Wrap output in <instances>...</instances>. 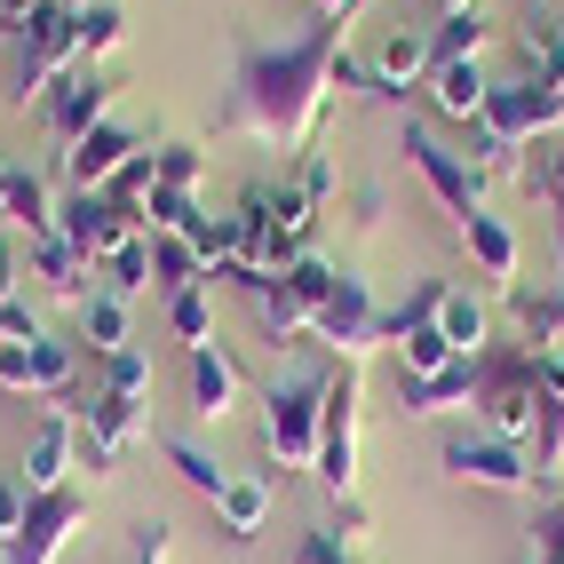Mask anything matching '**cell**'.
<instances>
[{
	"label": "cell",
	"mask_w": 564,
	"mask_h": 564,
	"mask_svg": "<svg viewBox=\"0 0 564 564\" xmlns=\"http://www.w3.org/2000/svg\"><path fill=\"white\" fill-rule=\"evenodd\" d=\"M326 382L334 373H271L262 390V454L279 469H318V413H326Z\"/></svg>",
	"instance_id": "3"
},
{
	"label": "cell",
	"mask_w": 564,
	"mask_h": 564,
	"mask_svg": "<svg viewBox=\"0 0 564 564\" xmlns=\"http://www.w3.org/2000/svg\"><path fill=\"white\" fill-rule=\"evenodd\" d=\"M462 239H469V262H477L485 279L517 286V231H509L501 215H469V223H462Z\"/></svg>",
	"instance_id": "21"
},
{
	"label": "cell",
	"mask_w": 564,
	"mask_h": 564,
	"mask_svg": "<svg viewBox=\"0 0 564 564\" xmlns=\"http://www.w3.org/2000/svg\"><path fill=\"white\" fill-rule=\"evenodd\" d=\"M462 350L454 343H445V334L437 326H413L405 334V343H398V382H430V373H445V366H454Z\"/></svg>",
	"instance_id": "25"
},
{
	"label": "cell",
	"mask_w": 564,
	"mask_h": 564,
	"mask_svg": "<svg viewBox=\"0 0 564 564\" xmlns=\"http://www.w3.org/2000/svg\"><path fill=\"white\" fill-rule=\"evenodd\" d=\"M17 271H24V254L0 239V303H17Z\"/></svg>",
	"instance_id": "41"
},
{
	"label": "cell",
	"mask_w": 564,
	"mask_h": 564,
	"mask_svg": "<svg viewBox=\"0 0 564 564\" xmlns=\"http://www.w3.org/2000/svg\"><path fill=\"white\" fill-rule=\"evenodd\" d=\"M167 326L183 334V350L215 343V303H207V286H183V294H167Z\"/></svg>",
	"instance_id": "28"
},
{
	"label": "cell",
	"mask_w": 564,
	"mask_h": 564,
	"mask_svg": "<svg viewBox=\"0 0 564 564\" xmlns=\"http://www.w3.org/2000/svg\"><path fill=\"white\" fill-rule=\"evenodd\" d=\"M541 192H549V199L564 207V135L549 143V160H541Z\"/></svg>",
	"instance_id": "40"
},
{
	"label": "cell",
	"mask_w": 564,
	"mask_h": 564,
	"mask_svg": "<svg viewBox=\"0 0 564 564\" xmlns=\"http://www.w3.org/2000/svg\"><path fill=\"white\" fill-rule=\"evenodd\" d=\"M318 477L334 494H350L358 485V373L343 366L326 382V413H318Z\"/></svg>",
	"instance_id": "7"
},
{
	"label": "cell",
	"mask_w": 564,
	"mask_h": 564,
	"mask_svg": "<svg viewBox=\"0 0 564 564\" xmlns=\"http://www.w3.org/2000/svg\"><path fill=\"white\" fill-rule=\"evenodd\" d=\"M72 454H80V422H72V413H48V422L32 430L17 477L32 485V494H64V485H72Z\"/></svg>",
	"instance_id": "13"
},
{
	"label": "cell",
	"mask_w": 564,
	"mask_h": 564,
	"mask_svg": "<svg viewBox=\"0 0 564 564\" xmlns=\"http://www.w3.org/2000/svg\"><path fill=\"white\" fill-rule=\"evenodd\" d=\"M72 373H80V350L56 343V334H41V343H32V390H41V398H72Z\"/></svg>",
	"instance_id": "27"
},
{
	"label": "cell",
	"mask_w": 564,
	"mask_h": 564,
	"mask_svg": "<svg viewBox=\"0 0 564 564\" xmlns=\"http://www.w3.org/2000/svg\"><path fill=\"white\" fill-rule=\"evenodd\" d=\"M303 564H350V533H334V524H318V533L303 541Z\"/></svg>",
	"instance_id": "36"
},
{
	"label": "cell",
	"mask_w": 564,
	"mask_h": 564,
	"mask_svg": "<svg viewBox=\"0 0 564 564\" xmlns=\"http://www.w3.org/2000/svg\"><path fill=\"white\" fill-rule=\"evenodd\" d=\"M104 390L143 405V398H152V358H143V350H111V358H104Z\"/></svg>",
	"instance_id": "29"
},
{
	"label": "cell",
	"mask_w": 564,
	"mask_h": 564,
	"mask_svg": "<svg viewBox=\"0 0 564 564\" xmlns=\"http://www.w3.org/2000/svg\"><path fill=\"white\" fill-rule=\"evenodd\" d=\"M111 96H120V88H111L96 64L72 72V80L56 88V104H48V135H56V152H72L80 135H96V128L111 120Z\"/></svg>",
	"instance_id": "11"
},
{
	"label": "cell",
	"mask_w": 564,
	"mask_h": 564,
	"mask_svg": "<svg viewBox=\"0 0 564 564\" xmlns=\"http://www.w3.org/2000/svg\"><path fill=\"white\" fill-rule=\"evenodd\" d=\"M24 262L48 279V294H64V303H88V294H96V286H88V279H96V262H80L56 231H48V239H24Z\"/></svg>",
	"instance_id": "19"
},
{
	"label": "cell",
	"mask_w": 564,
	"mask_h": 564,
	"mask_svg": "<svg viewBox=\"0 0 564 564\" xmlns=\"http://www.w3.org/2000/svg\"><path fill=\"white\" fill-rule=\"evenodd\" d=\"M128 231H143V223H135L128 207H111L104 192H64V199H56V239L80 254V262H96V271H104V254L120 247Z\"/></svg>",
	"instance_id": "6"
},
{
	"label": "cell",
	"mask_w": 564,
	"mask_h": 564,
	"mask_svg": "<svg viewBox=\"0 0 564 564\" xmlns=\"http://www.w3.org/2000/svg\"><path fill=\"white\" fill-rule=\"evenodd\" d=\"M120 32H128V17L111 9V0H96V9L80 17V64H96V56H111L120 48Z\"/></svg>",
	"instance_id": "31"
},
{
	"label": "cell",
	"mask_w": 564,
	"mask_h": 564,
	"mask_svg": "<svg viewBox=\"0 0 564 564\" xmlns=\"http://www.w3.org/2000/svg\"><path fill=\"white\" fill-rule=\"evenodd\" d=\"M0 223H9V167H0Z\"/></svg>",
	"instance_id": "43"
},
{
	"label": "cell",
	"mask_w": 564,
	"mask_h": 564,
	"mask_svg": "<svg viewBox=\"0 0 564 564\" xmlns=\"http://www.w3.org/2000/svg\"><path fill=\"white\" fill-rule=\"evenodd\" d=\"M533 564H564V501L533 517Z\"/></svg>",
	"instance_id": "35"
},
{
	"label": "cell",
	"mask_w": 564,
	"mask_h": 564,
	"mask_svg": "<svg viewBox=\"0 0 564 564\" xmlns=\"http://www.w3.org/2000/svg\"><path fill=\"white\" fill-rule=\"evenodd\" d=\"M104 279H111V294H143V286H152V231H128L120 247H111Z\"/></svg>",
	"instance_id": "26"
},
{
	"label": "cell",
	"mask_w": 564,
	"mask_h": 564,
	"mask_svg": "<svg viewBox=\"0 0 564 564\" xmlns=\"http://www.w3.org/2000/svg\"><path fill=\"white\" fill-rule=\"evenodd\" d=\"M437 334H445L462 358H485V350H494V311H485L469 286H445V294H437Z\"/></svg>",
	"instance_id": "18"
},
{
	"label": "cell",
	"mask_w": 564,
	"mask_h": 564,
	"mask_svg": "<svg viewBox=\"0 0 564 564\" xmlns=\"http://www.w3.org/2000/svg\"><path fill=\"white\" fill-rule=\"evenodd\" d=\"M56 9H64V17H88V9H96V0H56Z\"/></svg>",
	"instance_id": "42"
},
{
	"label": "cell",
	"mask_w": 564,
	"mask_h": 564,
	"mask_svg": "<svg viewBox=\"0 0 564 564\" xmlns=\"http://www.w3.org/2000/svg\"><path fill=\"white\" fill-rule=\"evenodd\" d=\"M80 517H88V501L72 494V485H64V494H41L32 517H24V533L0 549V564H56V549L72 541V524H80Z\"/></svg>",
	"instance_id": "12"
},
{
	"label": "cell",
	"mask_w": 564,
	"mask_h": 564,
	"mask_svg": "<svg viewBox=\"0 0 564 564\" xmlns=\"http://www.w3.org/2000/svg\"><path fill=\"white\" fill-rule=\"evenodd\" d=\"M80 343H88L96 358L128 350V294H111V286L88 294V303H80Z\"/></svg>",
	"instance_id": "24"
},
{
	"label": "cell",
	"mask_w": 564,
	"mask_h": 564,
	"mask_svg": "<svg viewBox=\"0 0 564 564\" xmlns=\"http://www.w3.org/2000/svg\"><path fill=\"white\" fill-rule=\"evenodd\" d=\"M405 160H413V175H422L430 192H437V207L454 215V231H462L469 215H485V175H477L462 152H445L430 128H405Z\"/></svg>",
	"instance_id": "5"
},
{
	"label": "cell",
	"mask_w": 564,
	"mask_h": 564,
	"mask_svg": "<svg viewBox=\"0 0 564 564\" xmlns=\"http://www.w3.org/2000/svg\"><path fill=\"white\" fill-rule=\"evenodd\" d=\"M485 96H494V80H485V64H477V56H445V64L430 72V104L445 111V120H462V128H477Z\"/></svg>",
	"instance_id": "15"
},
{
	"label": "cell",
	"mask_w": 564,
	"mask_h": 564,
	"mask_svg": "<svg viewBox=\"0 0 564 564\" xmlns=\"http://www.w3.org/2000/svg\"><path fill=\"white\" fill-rule=\"evenodd\" d=\"M167 541H175L167 524H160V517H143V524H135V564H167Z\"/></svg>",
	"instance_id": "38"
},
{
	"label": "cell",
	"mask_w": 564,
	"mask_h": 564,
	"mask_svg": "<svg viewBox=\"0 0 564 564\" xmlns=\"http://www.w3.org/2000/svg\"><path fill=\"white\" fill-rule=\"evenodd\" d=\"M32 501H41V494H32V485L9 469V477H0V549H9L17 533H24V517H32Z\"/></svg>",
	"instance_id": "33"
},
{
	"label": "cell",
	"mask_w": 564,
	"mask_h": 564,
	"mask_svg": "<svg viewBox=\"0 0 564 564\" xmlns=\"http://www.w3.org/2000/svg\"><path fill=\"white\" fill-rule=\"evenodd\" d=\"M343 48H350V17H318L303 41H286V48L239 41V88H231V120L223 128H247L262 143H279V152H303L326 96H334Z\"/></svg>",
	"instance_id": "1"
},
{
	"label": "cell",
	"mask_w": 564,
	"mask_h": 564,
	"mask_svg": "<svg viewBox=\"0 0 564 564\" xmlns=\"http://www.w3.org/2000/svg\"><path fill=\"white\" fill-rule=\"evenodd\" d=\"M556 48H564V24H556Z\"/></svg>",
	"instance_id": "45"
},
{
	"label": "cell",
	"mask_w": 564,
	"mask_h": 564,
	"mask_svg": "<svg viewBox=\"0 0 564 564\" xmlns=\"http://www.w3.org/2000/svg\"><path fill=\"white\" fill-rule=\"evenodd\" d=\"M437 9H445V17H454V9H477V0H437Z\"/></svg>",
	"instance_id": "44"
},
{
	"label": "cell",
	"mask_w": 564,
	"mask_h": 564,
	"mask_svg": "<svg viewBox=\"0 0 564 564\" xmlns=\"http://www.w3.org/2000/svg\"><path fill=\"white\" fill-rule=\"evenodd\" d=\"M9 223H17L24 239H48V231H56V192H48V175L9 167Z\"/></svg>",
	"instance_id": "23"
},
{
	"label": "cell",
	"mask_w": 564,
	"mask_h": 564,
	"mask_svg": "<svg viewBox=\"0 0 564 564\" xmlns=\"http://www.w3.org/2000/svg\"><path fill=\"white\" fill-rule=\"evenodd\" d=\"M167 469H175L183 485H192V494H207V501L223 494V477H231V469H215V462L199 454V445H183V437H167Z\"/></svg>",
	"instance_id": "30"
},
{
	"label": "cell",
	"mask_w": 564,
	"mask_h": 564,
	"mask_svg": "<svg viewBox=\"0 0 564 564\" xmlns=\"http://www.w3.org/2000/svg\"><path fill=\"white\" fill-rule=\"evenodd\" d=\"M215 517H223V533H231V541H254L262 517H271V485H262V477H223Z\"/></svg>",
	"instance_id": "22"
},
{
	"label": "cell",
	"mask_w": 564,
	"mask_h": 564,
	"mask_svg": "<svg viewBox=\"0 0 564 564\" xmlns=\"http://www.w3.org/2000/svg\"><path fill=\"white\" fill-rule=\"evenodd\" d=\"M160 160V192H192V183H199V143H167V152H152Z\"/></svg>",
	"instance_id": "34"
},
{
	"label": "cell",
	"mask_w": 564,
	"mask_h": 564,
	"mask_svg": "<svg viewBox=\"0 0 564 564\" xmlns=\"http://www.w3.org/2000/svg\"><path fill=\"white\" fill-rule=\"evenodd\" d=\"M9 343H41V318H32L24 303H0V350Z\"/></svg>",
	"instance_id": "37"
},
{
	"label": "cell",
	"mask_w": 564,
	"mask_h": 564,
	"mask_svg": "<svg viewBox=\"0 0 564 564\" xmlns=\"http://www.w3.org/2000/svg\"><path fill=\"white\" fill-rule=\"evenodd\" d=\"M541 382H533V350H485L477 358V413H485V430L524 445L541 422Z\"/></svg>",
	"instance_id": "4"
},
{
	"label": "cell",
	"mask_w": 564,
	"mask_h": 564,
	"mask_svg": "<svg viewBox=\"0 0 564 564\" xmlns=\"http://www.w3.org/2000/svg\"><path fill=\"white\" fill-rule=\"evenodd\" d=\"M311 334H318V343H334L343 358H366L373 343H382V311H373V286H366L358 271H343V279H334V294L318 303Z\"/></svg>",
	"instance_id": "8"
},
{
	"label": "cell",
	"mask_w": 564,
	"mask_h": 564,
	"mask_svg": "<svg viewBox=\"0 0 564 564\" xmlns=\"http://www.w3.org/2000/svg\"><path fill=\"white\" fill-rule=\"evenodd\" d=\"M135 437H143V405H135V398H111V390H96V398H88V469L104 477V469L120 462Z\"/></svg>",
	"instance_id": "14"
},
{
	"label": "cell",
	"mask_w": 564,
	"mask_h": 564,
	"mask_svg": "<svg viewBox=\"0 0 564 564\" xmlns=\"http://www.w3.org/2000/svg\"><path fill=\"white\" fill-rule=\"evenodd\" d=\"M135 152H143V135H135L128 120H104L96 135L72 143V152H56V183H64V192H104V183L120 175Z\"/></svg>",
	"instance_id": "10"
},
{
	"label": "cell",
	"mask_w": 564,
	"mask_h": 564,
	"mask_svg": "<svg viewBox=\"0 0 564 564\" xmlns=\"http://www.w3.org/2000/svg\"><path fill=\"white\" fill-rule=\"evenodd\" d=\"M445 477H462V485H485V494H524V485H533V462L517 454L509 437H445Z\"/></svg>",
	"instance_id": "9"
},
{
	"label": "cell",
	"mask_w": 564,
	"mask_h": 564,
	"mask_svg": "<svg viewBox=\"0 0 564 564\" xmlns=\"http://www.w3.org/2000/svg\"><path fill=\"white\" fill-rule=\"evenodd\" d=\"M477 175H501L533 135H564V80H549V72H524V80H494V96H485L477 111Z\"/></svg>",
	"instance_id": "2"
},
{
	"label": "cell",
	"mask_w": 564,
	"mask_h": 564,
	"mask_svg": "<svg viewBox=\"0 0 564 564\" xmlns=\"http://www.w3.org/2000/svg\"><path fill=\"white\" fill-rule=\"evenodd\" d=\"M231 405H239V366H231V350H223V343H199V350H192V413H199V422H223Z\"/></svg>",
	"instance_id": "16"
},
{
	"label": "cell",
	"mask_w": 564,
	"mask_h": 564,
	"mask_svg": "<svg viewBox=\"0 0 564 564\" xmlns=\"http://www.w3.org/2000/svg\"><path fill=\"white\" fill-rule=\"evenodd\" d=\"M294 192H303V199H311V207H318V199H326V192H334V167H326V160H318V152H303V175H294Z\"/></svg>",
	"instance_id": "39"
},
{
	"label": "cell",
	"mask_w": 564,
	"mask_h": 564,
	"mask_svg": "<svg viewBox=\"0 0 564 564\" xmlns=\"http://www.w3.org/2000/svg\"><path fill=\"white\" fill-rule=\"evenodd\" d=\"M509 294V318L533 350H564V286H501Z\"/></svg>",
	"instance_id": "17"
},
{
	"label": "cell",
	"mask_w": 564,
	"mask_h": 564,
	"mask_svg": "<svg viewBox=\"0 0 564 564\" xmlns=\"http://www.w3.org/2000/svg\"><path fill=\"white\" fill-rule=\"evenodd\" d=\"M485 32H494V24H485V9H454V17L437 24V64H445V56H477Z\"/></svg>",
	"instance_id": "32"
},
{
	"label": "cell",
	"mask_w": 564,
	"mask_h": 564,
	"mask_svg": "<svg viewBox=\"0 0 564 564\" xmlns=\"http://www.w3.org/2000/svg\"><path fill=\"white\" fill-rule=\"evenodd\" d=\"M405 413H445V405H477V358H454L445 373H430V382H398Z\"/></svg>",
	"instance_id": "20"
}]
</instances>
